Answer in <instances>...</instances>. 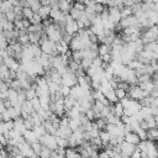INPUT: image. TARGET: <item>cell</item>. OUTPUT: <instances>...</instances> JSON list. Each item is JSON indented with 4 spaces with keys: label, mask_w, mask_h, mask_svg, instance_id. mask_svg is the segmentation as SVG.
<instances>
[{
    "label": "cell",
    "mask_w": 158,
    "mask_h": 158,
    "mask_svg": "<svg viewBox=\"0 0 158 158\" xmlns=\"http://www.w3.org/2000/svg\"><path fill=\"white\" fill-rule=\"evenodd\" d=\"M120 102L125 107V115H127V116H133V115L138 114L141 111V109H142V105H141L139 101L133 100V99H131L128 96L122 99Z\"/></svg>",
    "instance_id": "cell-1"
},
{
    "label": "cell",
    "mask_w": 158,
    "mask_h": 158,
    "mask_svg": "<svg viewBox=\"0 0 158 158\" xmlns=\"http://www.w3.org/2000/svg\"><path fill=\"white\" fill-rule=\"evenodd\" d=\"M158 38V25H154L152 27H148L144 30V32L141 35V40L143 41L144 44L156 42Z\"/></svg>",
    "instance_id": "cell-2"
},
{
    "label": "cell",
    "mask_w": 158,
    "mask_h": 158,
    "mask_svg": "<svg viewBox=\"0 0 158 158\" xmlns=\"http://www.w3.org/2000/svg\"><path fill=\"white\" fill-rule=\"evenodd\" d=\"M40 142L42 146L49 148L51 151H56L58 148V143H57V137L54 135H51V133H46L44 136H42L40 138Z\"/></svg>",
    "instance_id": "cell-3"
},
{
    "label": "cell",
    "mask_w": 158,
    "mask_h": 158,
    "mask_svg": "<svg viewBox=\"0 0 158 158\" xmlns=\"http://www.w3.org/2000/svg\"><path fill=\"white\" fill-rule=\"evenodd\" d=\"M62 85H65L69 88L78 85V75L69 69L64 75H62Z\"/></svg>",
    "instance_id": "cell-4"
},
{
    "label": "cell",
    "mask_w": 158,
    "mask_h": 158,
    "mask_svg": "<svg viewBox=\"0 0 158 158\" xmlns=\"http://www.w3.org/2000/svg\"><path fill=\"white\" fill-rule=\"evenodd\" d=\"M146 96H148V94L146 91H143L141 89L139 85H132L128 90V98L133 99V100H137V101H141L143 100Z\"/></svg>",
    "instance_id": "cell-5"
},
{
    "label": "cell",
    "mask_w": 158,
    "mask_h": 158,
    "mask_svg": "<svg viewBox=\"0 0 158 158\" xmlns=\"http://www.w3.org/2000/svg\"><path fill=\"white\" fill-rule=\"evenodd\" d=\"M17 147H19V149H20V153H21L25 158H36V157H37V156L35 154L33 149H32V146H31L28 142L23 141V142H21Z\"/></svg>",
    "instance_id": "cell-6"
},
{
    "label": "cell",
    "mask_w": 158,
    "mask_h": 158,
    "mask_svg": "<svg viewBox=\"0 0 158 158\" xmlns=\"http://www.w3.org/2000/svg\"><path fill=\"white\" fill-rule=\"evenodd\" d=\"M69 48L72 49V52H75V51H83V49H85L86 46H85V43L83 42L81 37L77 33L75 36H73V40H72V42H70V44H69Z\"/></svg>",
    "instance_id": "cell-7"
},
{
    "label": "cell",
    "mask_w": 158,
    "mask_h": 158,
    "mask_svg": "<svg viewBox=\"0 0 158 158\" xmlns=\"http://www.w3.org/2000/svg\"><path fill=\"white\" fill-rule=\"evenodd\" d=\"M120 148H121V154H123V156H126V157H131L132 153L137 149V146L123 141V142L120 143Z\"/></svg>",
    "instance_id": "cell-8"
},
{
    "label": "cell",
    "mask_w": 158,
    "mask_h": 158,
    "mask_svg": "<svg viewBox=\"0 0 158 158\" xmlns=\"http://www.w3.org/2000/svg\"><path fill=\"white\" fill-rule=\"evenodd\" d=\"M109 15H110V20L115 23L118 25L122 20V15H121V9L114 6V7H109Z\"/></svg>",
    "instance_id": "cell-9"
},
{
    "label": "cell",
    "mask_w": 158,
    "mask_h": 158,
    "mask_svg": "<svg viewBox=\"0 0 158 158\" xmlns=\"http://www.w3.org/2000/svg\"><path fill=\"white\" fill-rule=\"evenodd\" d=\"M1 63H4L5 65H7V68L10 70H14V72H17L20 69V67H21V63L17 62L16 58H14V57H6L5 59L1 60Z\"/></svg>",
    "instance_id": "cell-10"
},
{
    "label": "cell",
    "mask_w": 158,
    "mask_h": 158,
    "mask_svg": "<svg viewBox=\"0 0 158 158\" xmlns=\"http://www.w3.org/2000/svg\"><path fill=\"white\" fill-rule=\"evenodd\" d=\"M101 91L104 93L105 98L109 100V102H110V104H116V102H118V101H120V100H118V98H117V95H116L115 89H107V90H101Z\"/></svg>",
    "instance_id": "cell-11"
},
{
    "label": "cell",
    "mask_w": 158,
    "mask_h": 158,
    "mask_svg": "<svg viewBox=\"0 0 158 158\" xmlns=\"http://www.w3.org/2000/svg\"><path fill=\"white\" fill-rule=\"evenodd\" d=\"M14 130L17 131L19 133L23 135V132L27 130L26 128V125H25V118L23 117H19V118L14 120Z\"/></svg>",
    "instance_id": "cell-12"
},
{
    "label": "cell",
    "mask_w": 158,
    "mask_h": 158,
    "mask_svg": "<svg viewBox=\"0 0 158 158\" xmlns=\"http://www.w3.org/2000/svg\"><path fill=\"white\" fill-rule=\"evenodd\" d=\"M23 138H25V141L26 142H28L30 144H33V143H36V142H38L40 139H38V137L36 136V133H35V131L33 130H26L25 132H23Z\"/></svg>",
    "instance_id": "cell-13"
},
{
    "label": "cell",
    "mask_w": 158,
    "mask_h": 158,
    "mask_svg": "<svg viewBox=\"0 0 158 158\" xmlns=\"http://www.w3.org/2000/svg\"><path fill=\"white\" fill-rule=\"evenodd\" d=\"M125 141L128 142V143H132V144H135V146H138V143L141 142V138H139V136H138L136 132L131 131V132H127V133L125 135Z\"/></svg>",
    "instance_id": "cell-14"
},
{
    "label": "cell",
    "mask_w": 158,
    "mask_h": 158,
    "mask_svg": "<svg viewBox=\"0 0 158 158\" xmlns=\"http://www.w3.org/2000/svg\"><path fill=\"white\" fill-rule=\"evenodd\" d=\"M72 135H73V131H72L70 127H59L58 131H57V133H56V136L62 137V138H65V139H69Z\"/></svg>",
    "instance_id": "cell-15"
},
{
    "label": "cell",
    "mask_w": 158,
    "mask_h": 158,
    "mask_svg": "<svg viewBox=\"0 0 158 158\" xmlns=\"http://www.w3.org/2000/svg\"><path fill=\"white\" fill-rule=\"evenodd\" d=\"M17 42L21 43L22 46H27L30 44V36H28V31H20V36L17 38Z\"/></svg>",
    "instance_id": "cell-16"
},
{
    "label": "cell",
    "mask_w": 158,
    "mask_h": 158,
    "mask_svg": "<svg viewBox=\"0 0 158 158\" xmlns=\"http://www.w3.org/2000/svg\"><path fill=\"white\" fill-rule=\"evenodd\" d=\"M69 49H70L69 44L67 42H64L63 40L59 43H57V52H58V54H67L69 52Z\"/></svg>",
    "instance_id": "cell-17"
},
{
    "label": "cell",
    "mask_w": 158,
    "mask_h": 158,
    "mask_svg": "<svg viewBox=\"0 0 158 158\" xmlns=\"http://www.w3.org/2000/svg\"><path fill=\"white\" fill-rule=\"evenodd\" d=\"M139 86H141V89H142L143 91H146L148 95H151V93L156 89V85H154V83H153L152 80L146 81V83H142V84H139Z\"/></svg>",
    "instance_id": "cell-18"
},
{
    "label": "cell",
    "mask_w": 158,
    "mask_h": 158,
    "mask_svg": "<svg viewBox=\"0 0 158 158\" xmlns=\"http://www.w3.org/2000/svg\"><path fill=\"white\" fill-rule=\"evenodd\" d=\"M58 7H59V10L63 11L64 14H68V12H70V10H72L73 6H72V4H70L68 0H59Z\"/></svg>",
    "instance_id": "cell-19"
},
{
    "label": "cell",
    "mask_w": 158,
    "mask_h": 158,
    "mask_svg": "<svg viewBox=\"0 0 158 158\" xmlns=\"http://www.w3.org/2000/svg\"><path fill=\"white\" fill-rule=\"evenodd\" d=\"M65 158H83V157L78 152V149L68 147V148H65Z\"/></svg>",
    "instance_id": "cell-20"
},
{
    "label": "cell",
    "mask_w": 158,
    "mask_h": 158,
    "mask_svg": "<svg viewBox=\"0 0 158 158\" xmlns=\"http://www.w3.org/2000/svg\"><path fill=\"white\" fill-rule=\"evenodd\" d=\"M51 10H52V7H51V6H43V5H42L37 14H38L43 20H46V19L51 17Z\"/></svg>",
    "instance_id": "cell-21"
},
{
    "label": "cell",
    "mask_w": 158,
    "mask_h": 158,
    "mask_svg": "<svg viewBox=\"0 0 158 158\" xmlns=\"http://www.w3.org/2000/svg\"><path fill=\"white\" fill-rule=\"evenodd\" d=\"M48 88H49V93H51V96L58 94L60 91V88L62 85L58 84V83H54V81H48Z\"/></svg>",
    "instance_id": "cell-22"
},
{
    "label": "cell",
    "mask_w": 158,
    "mask_h": 158,
    "mask_svg": "<svg viewBox=\"0 0 158 158\" xmlns=\"http://www.w3.org/2000/svg\"><path fill=\"white\" fill-rule=\"evenodd\" d=\"M10 10H14V5L9 0H2L1 4H0V11H1V14H6Z\"/></svg>",
    "instance_id": "cell-23"
},
{
    "label": "cell",
    "mask_w": 158,
    "mask_h": 158,
    "mask_svg": "<svg viewBox=\"0 0 158 158\" xmlns=\"http://www.w3.org/2000/svg\"><path fill=\"white\" fill-rule=\"evenodd\" d=\"M77 100L73 98V96H67V98H64V105H65V111L67 110H69V109H73L75 105H77Z\"/></svg>",
    "instance_id": "cell-24"
},
{
    "label": "cell",
    "mask_w": 158,
    "mask_h": 158,
    "mask_svg": "<svg viewBox=\"0 0 158 158\" xmlns=\"http://www.w3.org/2000/svg\"><path fill=\"white\" fill-rule=\"evenodd\" d=\"M114 114H115L116 116H118V117H122V116L125 115V107L122 106V104H121L120 101L114 105Z\"/></svg>",
    "instance_id": "cell-25"
},
{
    "label": "cell",
    "mask_w": 158,
    "mask_h": 158,
    "mask_svg": "<svg viewBox=\"0 0 158 158\" xmlns=\"http://www.w3.org/2000/svg\"><path fill=\"white\" fill-rule=\"evenodd\" d=\"M109 53H111V46L105 44V43H101V44L99 46V56L102 57V56L109 54Z\"/></svg>",
    "instance_id": "cell-26"
},
{
    "label": "cell",
    "mask_w": 158,
    "mask_h": 158,
    "mask_svg": "<svg viewBox=\"0 0 158 158\" xmlns=\"http://www.w3.org/2000/svg\"><path fill=\"white\" fill-rule=\"evenodd\" d=\"M100 138H101V141L104 143V147H105L106 144H109V142L111 139V135L106 130H102V131H100Z\"/></svg>",
    "instance_id": "cell-27"
},
{
    "label": "cell",
    "mask_w": 158,
    "mask_h": 158,
    "mask_svg": "<svg viewBox=\"0 0 158 158\" xmlns=\"http://www.w3.org/2000/svg\"><path fill=\"white\" fill-rule=\"evenodd\" d=\"M147 138L151 141H158V128H149L147 131Z\"/></svg>",
    "instance_id": "cell-28"
},
{
    "label": "cell",
    "mask_w": 158,
    "mask_h": 158,
    "mask_svg": "<svg viewBox=\"0 0 158 158\" xmlns=\"http://www.w3.org/2000/svg\"><path fill=\"white\" fill-rule=\"evenodd\" d=\"M70 16L75 20V21H78L79 19H81L83 16H84V14H85V11H79V10H77L75 7H72V10H70Z\"/></svg>",
    "instance_id": "cell-29"
},
{
    "label": "cell",
    "mask_w": 158,
    "mask_h": 158,
    "mask_svg": "<svg viewBox=\"0 0 158 158\" xmlns=\"http://www.w3.org/2000/svg\"><path fill=\"white\" fill-rule=\"evenodd\" d=\"M33 131H35L36 136L38 137V139H40L42 136H44V135L47 133V131H46V128H44L43 125H41V126H35V127H33Z\"/></svg>",
    "instance_id": "cell-30"
},
{
    "label": "cell",
    "mask_w": 158,
    "mask_h": 158,
    "mask_svg": "<svg viewBox=\"0 0 158 158\" xmlns=\"http://www.w3.org/2000/svg\"><path fill=\"white\" fill-rule=\"evenodd\" d=\"M148 19H149V21H151V23L154 26V25H158V12L157 11H149L148 14Z\"/></svg>",
    "instance_id": "cell-31"
},
{
    "label": "cell",
    "mask_w": 158,
    "mask_h": 158,
    "mask_svg": "<svg viewBox=\"0 0 158 158\" xmlns=\"http://www.w3.org/2000/svg\"><path fill=\"white\" fill-rule=\"evenodd\" d=\"M35 11L31 9V7H23V11H22V15H23V19H27V20H31L33 16H35Z\"/></svg>",
    "instance_id": "cell-32"
},
{
    "label": "cell",
    "mask_w": 158,
    "mask_h": 158,
    "mask_svg": "<svg viewBox=\"0 0 158 158\" xmlns=\"http://www.w3.org/2000/svg\"><path fill=\"white\" fill-rule=\"evenodd\" d=\"M115 91H116V95H117V98H118V100H120V101H121L122 99H125V98H127V96H128V91H127V90H125V89L116 88V89H115Z\"/></svg>",
    "instance_id": "cell-33"
},
{
    "label": "cell",
    "mask_w": 158,
    "mask_h": 158,
    "mask_svg": "<svg viewBox=\"0 0 158 158\" xmlns=\"http://www.w3.org/2000/svg\"><path fill=\"white\" fill-rule=\"evenodd\" d=\"M144 51H149V52H158V43L157 42H151L144 44Z\"/></svg>",
    "instance_id": "cell-34"
},
{
    "label": "cell",
    "mask_w": 158,
    "mask_h": 158,
    "mask_svg": "<svg viewBox=\"0 0 158 158\" xmlns=\"http://www.w3.org/2000/svg\"><path fill=\"white\" fill-rule=\"evenodd\" d=\"M93 60L94 59H88V58H84V59H81V62H80V65H81V68L86 72L90 67H91V64H93Z\"/></svg>",
    "instance_id": "cell-35"
},
{
    "label": "cell",
    "mask_w": 158,
    "mask_h": 158,
    "mask_svg": "<svg viewBox=\"0 0 158 158\" xmlns=\"http://www.w3.org/2000/svg\"><path fill=\"white\" fill-rule=\"evenodd\" d=\"M10 88L14 89V90H16V91L23 90V89H22V85H21V83H20L19 79H14V80L11 81V84H10Z\"/></svg>",
    "instance_id": "cell-36"
},
{
    "label": "cell",
    "mask_w": 158,
    "mask_h": 158,
    "mask_svg": "<svg viewBox=\"0 0 158 158\" xmlns=\"http://www.w3.org/2000/svg\"><path fill=\"white\" fill-rule=\"evenodd\" d=\"M144 121H146V123H147V126H148V130H149V128H156V127H158L154 116H149V117H147Z\"/></svg>",
    "instance_id": "cell-37"
},
{
    "label": "cell",
    "mask_w": 158,
    "mask_h": 158,
    "mask_svg": "<svg viewBox=\"0 0 158 158\" xmlns=\"http://www.w3.org/2000/svg\"><path fill=\"white\" fill-rule=\"evenodd\" d=\"M31 146H32V149H33L35 154H36L37 157H40V154H41V152H42V148H43V146L41 144V142L38 141V142H36V143H33V144H31Z\"/></svg>",
    "instance_id": "cell-38"
},
{
    "label": "cell",
    "mask_w": 158,
    "mask_h": 158,
    "mask_svg": "<svg viewBox=\"0 0 158 158\" xmlns=\"http://www.w3.org/2000/svg\"><path fill=\"white\" fill-rule=\"evenodd\" d=\"M142 65H143V63H142L141 60H138L137 58H136V59H133V60H132V62H131V63L128 64V67H130L131 69H135V70L139 69V68H141Z\"/></svg>",
    "instance_id": "cell-39"
},
{
    "label": "cell",
    "mask_w": 158,
    "mask_h": 158,
    "mask_svg": "<svg viewBox=\"0 0 158 158\" xmlns=\"http://www.w3.org/2000/svg\"><path fill=\"white\" fill-rule=\"evenodd\" d=\"M121 15H122V19H126V17L133 15V12H132V7H127V6L122 7V9H121Z\"/></svg>",
    "instance_id": "cell-40"
},
{
    "label": "cell",
    "mask_w": 158,
    "mask_h": 158,
    "mask_svg": "<svg viewBox=\"0 0 158 158\" xmlns=\"http://www.w3.org/2000/svg\"><path fill=\"white\" fill-rule=\"evenodd\" d=\"M52 153H53V151H51L49 148H47V147H44V146H43V148H42V152H41L40 157H41V158H51Z\"/></svg>",
    "instance_id": "cell-41"
},
{
    "label": "cell",
    "mask_w": 158,
    "mask_h": 158,
    "mask_svg": "<svg viewBox=\"0 0 158 158\" xmlns=\"http://www.w3.org/2000/svg\"><path fill=\"white\" fill-rule=\"evenodd\" d=\"M26 96H27V100H32V99L37 98V93H36V89L32 86L31 89L26 90Z\"/></svg>",
    "instance_id": "cell-42"
},
{
    "label": "cell",
    "mask_w": 158,
    "mask_h": 158,
    "mask_svg": "<svg viewBox=\"0 0 158 158\" xmlns=\"http://www.w3.org/2000/svg\"><path fill=\"white\" fill-rule=\"evenodd\" d=\"M30 22H31V25H40V23H42V22H43V19H42L37 12H36V14H35V16L30 20Z\"/></svg>",
    "instance_id": "cell-43"
},
{
    "label": "cell",
    "mask_w": 158,
    "mask_h": 158,
    "mask_svg": "<svg viewBox=\"0 0 158 158\" xmlns=\"http://www.w3.org/2000/svg\"><path fill=\"white\" fill-rule=\"evenodd\" d=\"M56 137H57V143H58V147H60V148H65V147H68V146H69L68 139L62 138V137H58V136H56Z\"/></svg>",
    "instance_id": "cell-44"
},
{
    "label": "cell",
    "mask_w": 158,
    "mask_h": 158,
    "mask_svg": "<svg viewBox=\"0 0 158 158\" xmlns=\"http://www.w3.org/2000/svg\"><path fill=\"white\" fill-rule=\"evenodd\" d=\"M70 89L72 88H69V86H65V85H62V88H60V95L63 96V98H67V96H69L70 95Z\"/></svg>",
    "instance_id": "cell-45"
},
{
    "label": "cell",
    "mask_w": 158,
    "mask_h": 158,
    "mask_svg": "<svg viewBox=\"0 0 158 158\" xmlns=\"http://www.w3.org/2000/svg\"><path fill=\"white\" fill-rule=\"evenodd\" d=\"M73 7H75V9L79 10V11H85V10H86V5H85L84 2H81V1H77V2L73 5Z\"/></svg>",
    "instance_id": "cell-46"
},
{
    "label": "cell",
    "mask_w": 158,
    "mask_h": 158,
    "mask_svg": "<svg viewBox=\"0 0 158 158\" xmlns=\"http://www.w3.org/2000/svg\"><path fill=\"white\" fill-rule=\"evenodd\" d=\"M85 116H86V118H88L89 121H93L94 118H96V114L94 112V110H93V109L88 110V111L85 112Z\"/></svg>",
    "instance_id": "cell-47"
},
{
    "label": "cell",
    "mask_w": 158,
    "mask_h": 158,
    "mask_svg": "<svg viewBox=\"0 0 158 158\" xmlns=\"http://www.w3.org/2000/svg\"><path fill=\"white\" fill-rule=\"evenodd\" d=\"M9 89H10V85L6 81H1L0 83V91L1 93H6V91H9Z\"/></svg>",
    "instance_id": "cell-48"
},
{
    "label": "cell",
    "mask_w": 158,
    "mask_h": 158,
    "mask_svg": "<svg viewBox=\"0 0 158 158\" xmlns=\"http://www.w3.org/2000/svg\"><path fill=\"white\" fill-rule=\"evenodd\" d=\"M131 118H132V116H127V115H123V116L121 117V121H122L125 125H130V122H131Z\"/></svg>",
    "instance_id": "cell-49"
},
{
    "label": "cell",
    "mask_w": 158,
    "mask_h": 158,
    "mask_svg": "<svg viewBox=\"0 0 158 158\" xmlns=\"http://www.w3.org/2000/svg\"><path fill=\"white\" fill-rule=\"evenodd\" d=\"M130 158H142V153H141V151L137 148V149L132 153V156H131Z\"/></svg>",
    "instance_id": "cell-50"
},
{
    "label": "cell",
    "mask_w": 158,
    "mask_h": 158,
    "mask_svg": "<svg viewBox=\"0 0 158 158\" xmlns=\"http://www.w3.org/2000/svg\"><path fill=\"white\" fill-rule=\"evenodd\" d=\"M151 65H152L154 73H158V60H152L151 62Z\"/></svg>",
    "instance_id": "cell-51"
},
{
    "label": "cell",
    "mask_w": 158,
    "mask_h": 158,
    "mask_svg": "<svg viewBox=\"0 0 158 158\" xmlns=\"http://www.w3.org/2000/svg\"><path fill=\"white\" fill-rule=\"evenodd\" d=\"M99 158H112V157H110L105 151H101V152L99 153Z\"/></svg>",
    "instance_id": "cell-52"
},
{
    "label": "cell",
    "mask_w": 158,
    "mask_h": 158,
    "mask_svg": "<svg viewBox=\"0 0 158 158\" xmlns=\"http://www.w3.org/2000/svg\"><path fill=\"white\" fill-rule=\"evenodd\" d=\"M151 106L158 109V98H152V105Z\"/></svg>",
    "instance_id": "cell-53"
},
{
    "label": "cell",
    "mask_w": 158,
    "mask_h": 158,
    "mask_svg": "<svg viewBox=\"0 0 158 158\" xmlns=\"http://www.w3.org/2000/svg\"><path fill=\"white\" fill-rule=\"evenodd\" d=\"M51 158H65L64 156H60V154H58L56 151L52 153V156H51Z\"/></svg>",
    "instance_id": "cell-54"
},
{
    "label": "cell",
    "mask_w": 158,
    "mask_h": 158,
    "mask_svg": "<svg viewBox=\"0 0 158 158\" xmlns=\"http://www.w3.org/2000/svg\"><path fill=\"white\" fill-rule=\"evenodd\" d=\"M151 96H152V98H158V88H156V89L151 93Z\"/></svg>",
    "instance_id": "cell-55"
},
{
    "label": "cell",
    "mask_w": 158,
    "mask_h": 158,
    "mask_svg": "<svg viewBox=\"0 0 158 158\" xmlns=\"http://www.w3.org/2000/svg\"><path fill=\"white\" fill-rule=\"evenodd\" d=\"M154 11H157V12H158V1H156V2H154Z\"/></svg>",
    "instance_id": "cell-56"
},
{
    "label": "cell",
    "mask_w": 158,
    "mask_h": 158,
    "mask_svg": "<svg viewBox=\"0 0 158 158\" xmlns=\"http://www.w3.org/2000/svg\"><path fill=\"white\" fill-rule=\"evenodd\" d=\"M93 1H94V2H96V4H102V1H104V0H93Z\"/></svg>",
    "instance_id": "cell-57"
},
{
    "label": "cell",
    "mask_w": 158,
    "mask_h": 158,
    "mask_svg": "<svg viewBox=\"0 0 158 158\" xmlns=\"http://www.w3.org/2000/svg\"><path fill=\"white\" fill-rule=\"evenodd\" d=\"M156 42H157V43H158V38H157V41H156Z\"/></svg>",
    "instance_id": "cell-58"
},
{
    "label": "cell",
    "mask_w": 158,
    "mask_h": 158,
    "mask_svg": "<svg viewBox=\"0 0 158 158\" xmlns=\"http://www.w3.org/2000/svg\"><path fill=\"white\" fill-rule=\"evenodd\" d=\"M139 1H143V0H139Z\"/></svg>",
    "instance_id": "cell-59"
}]
</instances>
